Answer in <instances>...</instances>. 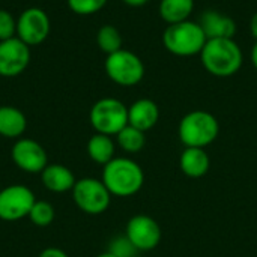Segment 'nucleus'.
Here are the masks:
<instances>
[{
  "mask_svg": "<svg viewBox=\"0 0 257 257\" xmlns=\"http://www.w3.org/2000/svg\"><path fill=\"white\" fill-rule=\"evenodd\" d=\"M220 134V123L217 117L205 110H194L187 113L178 126L179 140L185 148H206L217 140Z\"/></svg>",
  "mask_w": 257,
  "mask_h": 257,
  "instance_id": "obj_3",
  "label": "nucleus"
},
{
  "mask_svg": "<svg viewBox=\"0 0 257 257\" xmlns=\"http://www.w3.org/2000/svg\"><path fill=\"white\" fill-rule=\"evenodd\" d=\"M206 36L197 21H182L169 24L163 33V44L169 53L178 57L200 54L206 44Z\"/></svg>",
  "mask_w": 257,
  "mask_h": 257,
  "instance_id": "obj_4",
  "label": "nucleus"
},
{
  "mask_svg": "<svg viewBox=\"0 0 257 257\" xmlns=\"http://www.w3.org/2000/svg\"><path fill=\"white\" fill-rule=\"evenodd\" d=\"M96 44H98L99 50L108 56V54H113V53L122 50L123 39H122V35L117 27H114L111 24H105V26L99 27V30L96 33Z\"/></svg>",
  "mask_w": 257,
  "mask_h": 257,
  "instance_id": "obj_21",
  "label": "nucleus"
},
{
  "mask_svg": "<svg viewBox=\"0 0 257 257\" xmlns=\"http://www.w3.org/2000/svg\"><path fill=\"white\" fill-rule=\"evenodd\" d=\"M35 202L36 197L29 187L21 184L5 187L0 191V220L18 221L29 217Z\"/></svg>",
  "mask_w": 257,
  "mask_h": 257,
  "instance_id": "obj_8",
  "label": "nucleus"
},
{
  "mask_svg": "<svg viewBox=\"0 0 257 257\" xmlns=\"http://www.w3.org/2000/svg\"><path fill=\"white\" fill-rule=\"evenodd\" d=\"M71 193L77 208L89 215H99L105 212L111 202V194L104 182L95 178L78 179Z\"/></svg>",
  "mask_w": 257,
  "mask_h": 257,
  "instance_id": "obj_7",
  "label": "nucleus"
},
{
  "mask_svg": "<svg viewBox=\"0 0 257 257\" xmlns=\"http://www.w3.org/2000/svg\"><path fill=\"white\" fill-rule=\"evenodd\" d=\"M199 26L202 27L206 39H221V38H233L236 33V23L232 17L215 11L206 9L200 14Z\"/></svg>",
  "mask_w": 257,
  "mask_h": 257,
  "instance_id": "obj_13",
  "label": "nucleus"
},
{
  "mask_svg": "<svg viewBox=\"0 0 257 257\" xmlns=\"http://www.w3.org/2000/svg\"><path fill=\"white\" fill-rule=\"evenodd\" d=\"M160 17L169 24H176L190 20L194 11V0H161Z\"/></svg>",
  "mask_w": 257,
  "mask_h": 257,
  "instance_id": "obj_19",
  "label": "nucleus"
},
{
  "mask_svg": "<svg viewBox=\"0 0 257 257\" xmlns=\"http://www.w3.org/2000/svg\"><path fill=\"white\" fill-rule=\"evenodd\" d=\"M111 196L131 197L137 194L145 184L143 169L126 157H114L104 166L102 179Z\"/></svg>",
  "mask_w": 257,
  "mask_h": 257,
  "instance_id": "obj_2",
  "label": "nucleus"
},
{
  "mask_svg": "<svg viewBox=\"0 0 257 257\" xmlns=\"http://www.w3.org/2000/svg\"><path fill=\"white\" fill-rule=\"evenodd\" d=\"M89 120L96 133L113 137L128 125V107L116 98H101L92 105Z\"/></svg>",
  "mask_w": 257,
  "mask_h": 257,
  "instance_id": "obj_5",
  "label": "nucleus"
},
{
  "mask_svg": "<svg viewBox=\"0 0 257 257\" xmlns=\"http://www.w3.org/2000/svg\"><path fill=\"white\" fill-rule=\"evenodd\" d=\"M14 36H17V20L9 11L0 9V41L11 39Z\"/></svg>",
  "mask_w": 257,
  "mask_h": 257,
  "instance_id": "obj_24",
  "label": "nucleus"
},
{
  "mask_svg": "<svg viewBox=\"0 0 257 257\" xmlns=\"http://www.w3.org/2000/svg\"><path fill=\"white\" fill-rule=\"evenodd\" d=\"M110 253H113L116 257H134L137 250L134 248V245L126 239V236L123 238H116L111 244H110Z\"/></svg>",
  "mask_w": 257,
  "mask_h": 257,
  "instance_id": "obj_25",
  "label": "nucleus"
},
{
  "mask_svg": "<svg viewBox=\"0 0 257 257\" xmlns=\"http://www.w3.org/2000/svg\"><path fill=\"white\" fill-rule=\"evenodd\" d=\"M56 212L51 203L45 200H36L29 212V220L38 227H47L54 221Z\"/></svg>",
  "mask_w": 257,
  "mask_h": 257,
  "instance_id": "obj_22",
  "label": "nucleus"
},
{
  "mask_svg": "<svg viewBox=\"0 0 257 257\" xmlns=\"http://www.w3.org/2000/svg\"><path fill=\"white\" fill-rule=\"evenodd\" d=\"M250 59H251V63H253V66L256 68L257 71V42H254V45H253V48H251Z\"/></svg>",
  "mask_w": 257,
  "mask_h": 257,
  "instance_id": "obj_29",
  "label": "nucleus"
},
{
  "mask_svg": "<svg viewBox=\"0 0 257 257\" xmlns=\"http://www.w3.org/2000/svg\"><path fill=\"white\" fill-rule=\"evenodd\" d=\"M125 236L137 251H151L160 245L163 233L160 224L152 217L139 214L128 220Z\"/></svg>",
  "mask_w": 257,
  "mask_h": 257,
  "instance_id": "obj_10",
  "label": "nucleus"
},
{
  "mask_svg": "<svg viewBox=\"0 0 257 257\" xmlns=\"http://www.w3.org/2000/svg\"><path fill=\"white\" fill-rule=\"evenodd\" d=\"M30 62V47L14 36L0 41V77H17L26 71Z\"/></svg>",
  "mask_w": 257,
  "mask_h": 257,
  "instance_id": "obj_11",
  "label": "nucleus"
},
{
  "mask_svg": "<svg viewBox=\"0 0 257 257\" xmlns=\"http://www.w3.org/2000/svg\"><path fill=\"white\" fill-rule=\"evenodd\" d=\"M107 77L122 87L137 86L145 77V63L143 60L130 50H119L113 54H108L104 63Z\"/></svg>",
  "mask_w": 257,
  "mask_h": 257,
  "instance_id": "obj_6",
  "label": "nucleus"
},
{
  "mask_svg": "<svg viewBox=\"0 0 257 257\" xmlns=\"http://www.w3.org/2000/svg\"><path fill=\"white\" fill-rule=\"evenodd\" d=\"M39 257H69L63 250L56 248V247H48L45 250H42V253L39 254Z\"/></svg>",
  "mask_w": 257,
  "mask_h": 257,
  "instance_id": "obj_26",
  "label": "nucleus"
},
{
  "mask_svg": "<svg viewBox=\"0 0 257 257\" xmlns=\"http://www.w3.org/2000/svg\"><path fill=\"white\" fill-rule=\"evenodd\" d=\"M42 185L51 193H68L75 185V176L71 169L62 164H48L41 172Z\"/></svg>",
  "mask_w": 257,
  "mask_h": 257,
  "instance_id": "obj_16",
  "label": "nucleus"
},
{
  "mask_svg": "<svg viewBox=\"0 0 257 257\" xmlns=\"http://www.w3.org/2000/svg\"><path fill=\"white\" fill-rule=\"evenodd\" d=\"M27 128L24 113L12 105H0V136L5 139H20Z\"/></svg>",
  "mask_w": 257,
  "mask_h": 257,
  "instance_id": "obj_17",
  "label": "nucleus"
},
{
  "mask_svg": "<svg viewBox=\"0 0 257 257\" xmlns=\"http://www.w3.org/2000/svg\"><path fill=\"white\" fill-rule=\"evenodd\" d=\"M250 33H251V36L256 39L257 42V12L253 14L251 20H250Z\"/></svg>",
  "mask_w": 257,
  "mask_h": 257,
  "instance_id": "obj_27",
  "label": "nucleus"
},
{
  "mask_svg": "<svg viewBox=\"0 0 257 257\" xmlns=\"http://www.w3.org/2000/svg\"><path fill=\"white\" fill-rule=\"evenodd\" d=\"M199 56L203 68L220 78L235 75L244 62L242 50L233 38L208 39Z\"/></svg>",
  "mask_w": 257,
  "mask_h": 257,
  "instance_id": "obj_1",
  "label": "nucleus"
},
{
  "mask_svg": "<svg viewBox=\"0 0 257 257\" xmlns=\"http://www.w3.org/2000/svg\"><path fill=\"white\" fill-rule=\"evenodd\" d=\"M108 0H66L69 9L77 15H93L99 12Z\"/></svg>",
  "mask_w": 257,
  "mask_h": 257,
  "instance_id": "obj_23",
  "label": "nucleus"
},
{
  "mask_svg": "<svg viewBox=\"0 0 257 257\" xmlns=\"http://www.w3.org/2000/svg\"><path fill=\"white\" fill-rule=\"evenodd\" d=\"M125 5H128V6H133V8H140V6H143V5H146L149 0H122Z\"/></svg>",
  "mask_w": 257,
  "mask_h": 257,
  "instance_id": "obj_28",
  "label": "nucleus"
},
{
  "mask_svg": "<svg viewBox=\"0 0 257 257\" xmlns=\"http://www.w3.org/2000/svg\"><path fill=\"white\" fill-rule=\"evenodd\" d=\"M181 172L191 179L206 176L211 167V158L203 148H185L179 157Z\"/></svg>",
  "mask_w": 257,
  "mask_h": 257,
  "instance_id": "obj_15",
  "label": "nucleus"
},
{
  "mask_svg": "<svg viewBox=\"0 0 257 257\" xmlns=\"http://www.w3.org/2000/svg\"><path fill=\"white\" fill-rule=\"evenodd\" d=\"M95 257H116L113 253H110V251H105V253H101V254H98V256Z\"/></svg>",
  "mask_w": 257,
  "mask_h": 257,
  "instance_id": "obj_30",
  "label": "nucleus"
},
{
  "mask_svg": "<svg viewBox=\"0 0 257 257\" xmlns=\"http://www.w3.org/2000/svg\"><path fill=\"white\" fill-rule=\"evenodd\" d=\"M114 152L116 145L110 136L95 133L87 142V155L93 163L99 166L108 164L114 158Z\"/></svg>",
  "mask_w": 257,
  "mask_h": 257,
  "instance_id": "obj_18",
  "label": "nucleus"
},
{
  "mask_svg": "<svg viewBox=\"0 0 257 257\" xmlns=\"http://www.w3.org/2000/svg\"><path fill=\"white\" fill-rule=\"evenodd\" d=\"M160 119V107L149 98L134 101L128 107V125L146 133L152 130Z\"/></svg>",
  "mask_w": 257,
  "mask_h": 257,
  "instance_id": "obj_14",
  "label": "nucleus"
},
{
  "mask_svg": "<svg viewBox=\"0 0 257 257\" xmlns=\"http://www.w3.org/2000/svg\"><path fill=\"white\" fill-rule=\"evenodd\" d=\"M116 142L119 145V148L126 152V154H137L140 152L145 145H146V136L143 131L126 125L122 131H119L116 134Z\"/></svg>",
  "mask_w": 257,
  "mask_h": 257,
  "instance_id": "obj_20",
  "label": "nucleus"
},
{
  "mask_svg": "<svg viewBox=\"0 0 257 257\" xmlns=\"http://www.w3.org/2000/svg\"><path fill=\"white\" fill-rule=\"evenodd\" d=\"M12 161L27 173H41L48 166L45 149L32 139H18L11 151Z\"/></svg>",
  "mask_w": 257,
  "mask_h": 257,
  "instance_id": "obj_12",
  "label": "nucleus"
},
{
  "mask_svg": "<svg viewBox=\"0 0 257 257\" xmlns=\"http://www.w3.org/2000/svg\"><path fill=\"white\" fill-rule=\"evenodd\" d=\"M50 29V17L41 8H27L17 18V38L29 47L42 44L48 38Z\"/></svg>",
  "mask_w": 257,
  "mask_h": 257,
  "instance_id": "obj_9",
  "label": "nucleus"
}]
</instances>
